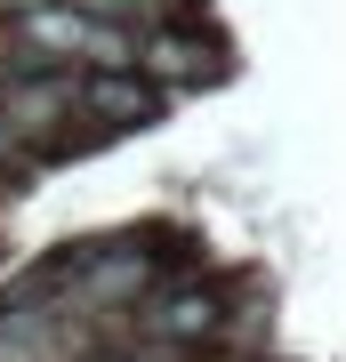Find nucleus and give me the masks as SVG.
<instances>
[{
  "instance_id": "3",
  "label": "nucleus",
  "mask_w": 346,
  "mask_h": 362,
  "mask_svg": "<svg viewBox=\"0 0 346 362\" xmlns=\"http://www.w3.org/2000/svg\"><path fill=\"white\" fill-rule=\"evenodd\" d=\"M0 145H8V129H0Z\"/></svg>"
},
{
  "instance_id": "1",
  "label": "nucleus",
  "mask_w": 346,
  "mask_h": 362,
  "mask_svg": "<svg viewBox=\"0 0 346 362\" xmlns=\"http://www.w3.org/2000/svg\"><path fill=\"white\" fill-rule=\"evenodd\" d=\"M25 40L40 57H81V65H121L129 40L113 25H97V16H73V8H33L25 16Z\"/></svg>"
},
{
  "instance_id": "2",
  "label": "nucleus",
  "mask_w": 346,
  "mask_h": 362,
  "mask_svg": "<svg viewBox=\"0 0 346 362\" xmlns=\"http://www.w3.org/2000/svg\"><path fill=\"white\" fill-rule=\"evenodd\" d=\"M154 65H161V73H202V65H218V57H209L202 40H178V33H161V40H154Z\"/></svg>"
}]
</instances>
